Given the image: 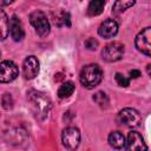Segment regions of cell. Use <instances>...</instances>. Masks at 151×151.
Wrapping results in <instances>:
<instances>
[{
    "label": "cell",
    "mask_w": 151,
    "mask_h": 151,
    "mask_svg": "<svg viewBox=\"0 0 151 151\" xmlns=\"http://www.w3.org/2000/svg\"><path fill=\"white\" fill-rule=\"evenodd\" d=\"M28 100L31 103L33 112L39 119H45L48 116L52 107V101L46 93L32 90L28 93Z\"/></svg>",
    "instance_id": "6da1fadb"
},
{
    "label": "cell",
    "mask_w": 151,
    "mask_h": 151,
    "mask_svg": "<svg viewBox=\"0 0 151 151\" xmlns=\"http://www.w3.org/2000/svg\"><path fill=\"white\" fill-rule=\"evenodd\" d=\"M103 79V70L98 64H88L83 67L79 74L81 85L86 88H94Z\"/></svg>",
    "instance_id": "7a4b0ae2"
},
{
    "label": "cell",
    "mask_w": 151,
    "mask_h": 151,
    "mask_svg": "<svg viewBox=\"0 0 151 151\" xmlns=\"http://www.w3.org/2000/svg\"><path fill=\"white\" fill-rule=\"evenodd\" d=\"M29 22L40 37H46L50 33V21L46 14L41 11H34L29 14Z\"/></svg>",
    "instance_id": "3957f363"
},
{
    "label": "cell",
    "mask_w": 151,
    "mask_h": 151,
    "mask_svg": "<svg viewBox=\"0 0 151 151\" xmlns=\"http://www.w3.org/2000/svg\"><path fill=\"white\" fill-rule=\"evenodd\" d=\"M117 120L124 126L137 127L142 123V116L137 110L126 107V109H123L119 111V113L117 116Z\"/></svg>",
    "instance_id": "277c9868"
},
{
    "label": "cell",
    "mask_w": 151,
    "mask_h": 151,
    "mask_svg": "<svg viewBox=\"0 0 151 151\" xmlns=\"http://www.w3.org/2000/svg\"><path fill=\"white\" fill-rule=\"evenodd\" d=\"M123 54H124V45L119 41H113L107 44L101 51V57L107 63H114L120 60Z\"/></svg>",
    "instance_id": "5b68a950"
},
{
    "label": "cell",
    "mask_w": 151,
    "mask_h": 151,
    "mask_svg": "<svg viewBox=\"0 0 151 151\" xmlns=\"http://www.w3.org/2000/svg\"><path fill=\"white\" fill-rule=\"evenodd\" d=\"M61 142H63V145L73 151L76 150L79 144H80V132L77 127H73V126H70V127H66L63 133H61Z\"/></svg>",
    "instance_id": "8992f818"
},
{
    "label": "cell",
    "mask_w": 151,
    "mask_h": 151,
    "mask_svg": "<svg viewBox=\"0 0 151 151\" xmlns=\"http://www.w3.org/2000/svg\"><path fill=\"white\" fill-rule=\"evenodd\" d=\"M19 74L18 66L11 60H4L0 63V83H11Z\"/></svg>",
    "instance_id": "52a82bcc"
},
{
    "label": "cell",
    "mask_w": 151,
    "mask_h": 151,
    "mask_svg": "<svg viewBox=\"0 0 151 151\" xmlns=\"http://www.w3.org/2000/svg\"><path fill=\"white\" fill-rule=\"evenodd\" d=\"M151 28L145 27L142 32L138 33L136 37V47L139 52L144 53L145 55L150 57L151 54Z\"/></svg>",
    "instance_id": "ba28073f"
},
{
    "label": "cell",
    "mask_w": 151,
    "mask_h": 151,
    "mask_svg": "<svg viewBox=\"0 0 151 151\" xmlns=\"http://www.w3.org/2000/svg\"><path fill=\"white\" fill-rule=\"evenodd\" d=\"M126 151H147V146L140 133L137 131L129 132L127 140H125Z\"/></svg>",
    "instance_id": "9c48e42d"
},
{
    "label": "cell",
    "mask_w": 151,
    "mask_h": 151,
    "mask_svg": "<svg viewBox=\"0 0 151 151\" xmlns=\"http://www.w3.org/2000/svg\"><path fill=\"white\" fill-rule=\"evenodd\" d=\"M39 73V60L34 55H29L24 60L22 64V74L24 78L29 80L38 76Z\"/></svg>",
    "instance_id": "30bf717a"
},
{
    "label": "cell",
    "mask_w": 151,
    "mask_h": 151,
    "mask_svg": "<svg viewBox=\"0 0 151 151\" xmlns=\"http://www.w3.org/2000/svg\"><path fill=\"white\" fill-rule=\"evenodd\" d=\"M118 32V25L113 19L104 20L98 27V34L104 39H110L114 37Z\"/></svg>",
    "instance_id": "8fae6325"
},
{
    "label": "cell",
    "mask_w": 151,
    "mask_h": 151,
    "mask_svg": "<svg viewBox=\"0 0 151 151\" xmlns=\"http://www.w3.org/2000/svg\"><path fill=\"white\" fill-rule=\"evenodd\" d=\"M9 34L14 41H20L25 37L24 26L17 15H12L9 19Z\"/></svg>",
    "instance_id": "7c38bea8"
},
{
    "label": "cell",
    "mask_w": 151,
    "mask_h": 151,
    "mask_svg": "<svg viewBox=\"0 0 151 151\" xmlns=\"http://www.w3.org/2000/svg\"><path fill=\"white\" fill-rule=\"evenodd\" d=\"M109 144L114 149H123L125 146V137L119 131H113L109 134Z\"/></svg>",
    "instance_id": "4fadbf2b"
},
{
    "label": "cell",
    "mask_w": 151,
    "mask_h": 151,
    "mask_svg": "<svg viewBox=\"0 0 151 151\" xmlns=\"http://www.w3.org/2000/svg\"><path fill=\"white\" fill-rule=\"evenodd\" d=\"M9 33V20L6 13L0 8V41L5 40Z\"/></svg>",
    "instance_id": "5bb4252c"
},
{
    "label": "cell",
    "mask_w": 151,
    "mask_h": 151,
    "mask_svg": "<svg viewBox=\"0 0 151 151\" xmlns=\"http://www.w3.org/2000/svg\"><path fill=\"white\" fill-rule=\"evenodd\" d=\"M53 20H54V24L59 27H63V26L70 27L71 26V17L65 11H59L57 14H53Z\"/></svg>",
    "instance_id": "9a60e30c"
},
{
    "label": "cell",
    "mask_w": 151,
    "mask_h": 151,
    "mask_svg": "<svg viewBox=\"0 0 151 151\" xmlns=\"http://www.w3.org/2000/svg\"><path fill=\"white\" fill-rule=\"evenodd\" d=\"M104 6H105V2L103 0H93L90 2L88 7H87V14L91 17L99 15L103 12Z\"/></svg>",
    "instance_id": "2e32d148"
},
{
    "label": "cell",
    "mask_w": 151,
    "mask_h": 151,
    "mask_svg": "<svg viewBox=\"0 0 151 151\" xmlns=\"http://www.w3.org/2000/svg\"><path fill=\"white\" fill-rule=\"evenodd\" d=\"M74 92V84L72 81H66L64 83L59 90H58V97L61 98V99H65V98H68L73 94Z\"/></svg>",
    "instance_id": "e0dca14e"
},
{
    "label": "cell",
    "mask_w": 151,
    "mask_h": 151,
    "mask_svg": "<svg viewBox=\"0 0 151 151\" xmlns=\"http://www.w3.org/2000/svg\"><path fill=\"white\" fill-rule=\"evenodd\" d=\"M134 5V1H125V0H119V1H116L113 4V7H112V12L114 14H119L122 12H124L125 9H127L129 7L133 6Z\"/></svg>",
    "instance_id": "ac0fdd59"
},
{
    "label": "cell",
    "mask_w": 151,
    "mask_h": 151,
    "mask_svg": "<svg viewBox=\"0 0 151 151\" xmlns=\"http://www.w3.org/2000/svg\"><path fill=\"white\" fill-rule=\"evenodd\" d=\"M93 100H94L99 106H101V107H106L107 104H109V98H107L106 93L103 92V91H98L97 93H94Z\"/></svg>",
    "instance_id": "d6986e66"
},
{
    "label": "cell",
    "mask_w": 151,
    "mask_h": 151,
    "mask_svg": "<svg viewBox=\"0 0 151 151\" xmlns=\"http://www.w3.org/2000/svg\"><path fill=\"white\" fill-rule=\"evenodd\" d=\"M114 79H116V81H117V84L119 86H124L125 87V86H129V84H130V79L126 78L125 76H123L122 73H116Z\"/></svg>",
    "instance_id": "ffe728a7"
},
{
    "label": "cell",
    "mask_w": 151,
    "mask_h": 151,
    "mask_svg": "<svg viewBox=\"0 0 151 151\" xmlns=\"http://www.w3.org/2000/svg\"><path fill=\"white\" fill-rule=\"evenodd\" d=\"M2 104H4V107H5V109L12 107L13 99H12V97H11L9 93H5V94H4V97H2Z\"/></svg>",
    "instance_id": "44dd1931"
},
{
    "label": "cell",
    "mask_w": 151,
    "mask_h": 151,
    "mask_svg": "<svg viewBox=\"0 0 151 151\" xmlns=\"http://www.w3.org/2000/svg\"><path fill=\"white\" fill-rule=\"evenodd\" d=\"M85 46H86V48L93 51V50L97 48V46H98V41H97L94 38H88V39L85 41Z\"/></svg>",
    "instance_id": "7402d4cb"
},
{
    "label": "cell",
    "mask_w": 151,
    "mask_h": 151,
    "mask_svg": "<svg viewBox=\"0 0 151 151\" xmlns=\"http://www.w3.org/2000/svg\"><path fill=\"white\" fill-rule=\"evenodd\" d=\"M130 76H131V78H138L140 76V72L138 70H132V71H130Z\"/></svg>",
    "instance_id": "603a6c76"
},
{
    "label": "cell",
    "mask_w": 151,
    "mask_h": 151,
    "mask_svg": "<svg viewBox=\"0 0 151 151\" xmlns=\"http://www.w3.org/2000/svg\"><path fill=\"white\" fill-rule=\"evenodd\" d=\"M0 55H1V52H0Z\"/></svg>",
    "instance_id": "cb8c5ba5"
}]
</instances>
